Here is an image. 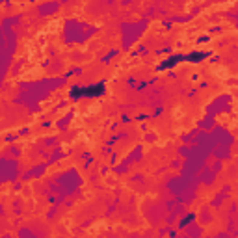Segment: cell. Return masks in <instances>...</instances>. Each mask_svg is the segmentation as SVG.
<instances>
[{"mask_svg": "<svg viewBox=\"0 0 238 238\" xmlns=\"http://www.w3.org/2000/svg\"><path fill=\"white\" fill-rule=\"evenodd\" d=\"M56 8H58V4H47V6H41L39 11H41V13H47V11H50V9H56Z\"/></svg>", "mask_w": 238, "mask_h": 238, "instance_id": "6da1fadb", "label": "cell"}]
</instances>
